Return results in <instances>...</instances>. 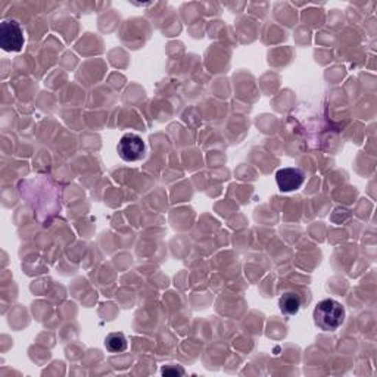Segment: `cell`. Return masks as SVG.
Returning a JSON list of instances; mask_svg holds the SVG:
<instances>
[{
    "label": "cell",
    "instance_id": "obj_3",
    "mask_svg": "<svg viewBox=\"0 0 377 377\" xmlns=\"http://www.w3.org/2000/svg\"><path fill=\"white\" fill-rule=\"evenodd\" d=\"M117 150L121 159H124L127 162H136L145 158L146 145L144 139H141L139 135L127 133L119 139Z\"/></svg>",
    "mask_w": 377,
    "mask_h": 377
},
{
    "label": "cell",
    "instance_id": "obj_6",
    "mask_svg": "<svg viewBox=\"0 0 377 377\" xmlns=\"http://www.w3.org/2000/svg\"><path fill=\"white\" fill-rule=\"evenodd\" d=\"M105 346L109 352L118 354V352H124L127 350L128 342L122 333H109L105 338Z\"/></svg>",
    "mask_w": 377,
    "mask_h": 377
},
{
    "label": "cell",
    "instance_id": "obj_4",
    "mask_svg": "<svg viewBox=\"0 0 377 377\" xmlns=\"http://www.w3.org/2000/svg\"><path fill=\"white\" fill-rule=\"evenodd\" d=\"M277 186L282 192H295L301 189L305 181V172L301 168H282L276 174Z\"/></svg>",
    "mask_w": 377,
    "mask_h": 377
},
{
    "label": "cell",
    "instance_id": "obj_1",
    "mask_svg": "<svg viewBox=\"0 0 377 377\" xmlns=\"http://www.w3.org/2000/svg\"><path fill=\"white\" fill-rule=\"evenodd\" d=\"M345 321L343 305L334 299H324L314 310V323L324 332L338 330Z\"/></svg>",
    "mask_w": 377,
    "mask_h": 377
},
{
    "label": "cell",
    "instance_id": "obj_2",
    "mask_svg": "<svg viewBox=\"0 0 377 377\" xmlns=\"http://www.w3.org/2000/svg\"><path fill=\"white\" fill-rule=\"evenodd\" d=\"M25 38L21 25L15 19H6L0 24V46L6 52H19L24 47Z\"/></svg>",
    "mask_w": 377,
    "mask_h": 377
},
{
    "label": "cell",
    "instance_id": "obj_5",
    "mask_svg": "<svg viewBox=\"0 0 377 377\" xmlns=\"http://www.w3.org/2000/svg\"><path fill=\"white\" fill-rule=\"evenodd\" d=\"M301 305H302V301H301V297L298 293L295 292H286L282 295V298L279 301V307H280V311L283 314L286 315H295L298 314V311L301 310Z\"/></svg>",
    "mask_w": 377,
    "mask_h": 377
},
{
    "label": "cell",
    "instance_id": "obj_7",
    "mask_svg": "<svg viewBox=\"0 0 377 377\" xmlns=\"http://www.w3.org/2000/svg\"><path fill=\"white\" fill-rule=\"evenodd\" d=\"M162 374H185V370L181 367H177V369H168V367H165V369H162Z\"/></svg>",
    "mask_w": 377,
    "mask_h": 377
}]
</instances>
